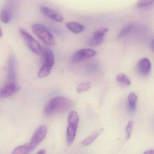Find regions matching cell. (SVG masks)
<instances>
[{
  "label": "cell",
  "mask_w": 154,
  "mask_h": 154,
  "mask_svg": "<svg viewBox=\"0 0 154 154\" xmlns=\"http://www.w3.org/2000/svg\"><path fill=\"white\" fill-rule=\"evenodd\" d=\"M108 29L107 28H99L94 32L93 37L96 38H104L105 34L108 31Z\"/></svg>",
  "instance_id": "21"
},
{
  "label": "cell",
  "mask_w": 154,
  "mask_h": 154,
  "mask_svg": "<svg viewBox=\"0 0 154 154\" xmlns=\"http://www.w3.org/2000/svg\"><path fill=\"white\" fill-rule=\"evenodd\" d=\"M36 147V146L30 142L29 143L20 146L15 148L11 154H29Z\"/></svg>",
  "instance_id": "12"
},
{
  "label": "cell",
  "mask_w": 154,
  "mask_h": 154,
  "mask_svg": "<svg viewBox=\"0 0 154 154\" xmlns=\"http://www.w3.org/2000/svg\"><path fill=\"white\" fill-rule=\"evenodd\" d=\"M43 65L39 70L38 77L40 79L46 78L50 74L54 64L53 51L49 48H45L42 51Z\"/></svg>",
  "instance_id": "2"
},
{
  "label": "cell",
  "mask_w": 154,
  "mask_h": 154,
  "mask_svg": "<svg viewBox=\"0 0 154 154\" xmlns=\"http://www.w3.org/2000/svg\"><path fill=\"white\" fill-rule=\"evenodd\" d=\"M48 132L47 126L44 125L40 126L34 132L30 142L37 146L46 137Z\"/></svg>",
  "instance_id": "7"
},
{
  "label": "cell",
  "mask_w": 154,
  "mask_h": 154,
  "mask_svg": "<svg viewBox=\"0 0 154 154\" xmlns=\"http://www.w3.org/2000/svg\"><path fill=\"white\" fill-rule=\"evenodd\" d=\"M116 81L121 85L129 86L131 85V82L129 78L124 74H119L116 76Z\"/></svg>",
  "instance_id": "17"
},
{
  "label": "cell",
  "mask_w": 154,
  "mask_h": 154,
  "mask_svg": "<svg viewBox=\"0 0 154 154\" xmlns=\"http://www.w3.org/2000/svg\"><path fill=\"white\" fill-rule=\"evenodd\" d=\"M3 35V32L2 31V29H0V37H2Z\"/></svg>",
  "instance_id": "26"
},
{
  "label": "cell",
  "mask_w": 154,
  "mask_h": 154,
  "mask_svg": "<svg viewBox=\"0 0 154 154\" xmlns=\"http://www.w3.org/2000/svg\"><path fill=\"white\" fill-rule=\"evenodd\" d=\"M20 90V88L16 85V83L13 82L7 83L0 89V98H5L11 97Z\"/></svg>",
  "instance_id": "6"
},
{
  "label": "cell",
  "mask_w": 154,
  "mask_h": 154,
  "mask_svg": "<svg viewBox=\"0 0 154 154\" xmlns=\"http://www.w3.org/2000/svg\"><path fill=\"white\" fill-rule=\"evenodd\" d=\"M69 30L75 33H80L85 29V27L82 24L76 22H69L66 24Z\"/></svg>",
  "instance_id": "13"
},
{
  "label": "cell",
  "mask_w": 154,
  "mask_h": 154,
  "mask_svg": "<svg viewBox=\"0 0 154 154\" xmlns=\"http://www.w3.org/2000/svg\"><path fill=\"white\" fill-rule=\"evenodd\" d=\"M134 28L133 24H128L123 28L118 35V38L121 39L124 38L131 32Z\"/></svg>",
  "instance_id": "18"
},
{
  "label": "cell",
  "mask_w": 154,
  "mask_h": 154,
  "mask_svg": "<svg viewBox=\"0 0 154 154\" xmlns=\"http://www.w3.org/2000/svg\"><path fill=\"white\" fill-rule=\"evenodd\" d=\"M133 126H134L133 121L131 120V121H129L127 125L126 128V131L127 133V140H129L130 137H131L132 130H133Z\"/></svg>",
  "instance_id": "23"
},
{
  "label": "cell",
  "mask_w": 154,
  "mask_h": 154,
  "mask_svg": "<svg viewBox=\"0 0 154 154\" xmlns=\"http://www.w3.org/2000/svg\"><path fill=\"white\" fill-rule=\"evenodd\" d=\"M40 10L44 15L55 21L61 22L63 21V16L55 10L44 6H41Z\"/></svg>",
  "instance_id": "10"
},
{
  "label": "cell",
  "mask_w": 154,
  "mask_h": 154,
  "mask_svg": "<svg viewBox=\"0 0 154 154\" xmlns=\"http://www.w3.org/2000/svg\"><path fill=\"white\" fill-rule=\"evenodd\" d=\"M19 31L27 47L33 53L36 55H39L42 52V48L40 43L30 33L23 29H20Z\"/></svg>",
  "instance_id": "5"
},
{
  "label": "cell",
  "mask_w": 154,
  "mask_h": 154,
  "mask_svg": "<svg viewBox=\"0 0 154 154\" xmlns=\"http://www.w3.org/2000/svg\"><path fill=\"white\" fill-rule=\"evenodd\" d=\"M104 38H96L93 37L89 41V44L91 47H96L100 45L104 40Z\"/></svg>",
  "instance_id": "22"
},
{
  "label": "cell",
  "mask_w": 154,
  "mask_h": 154,
  "mask_svg": "<svg viewBox=\"0 0 154 154\" xmlns=\"http://www.w3.org/2000/svg\"><path fill=\"white\" fill-rule=\"evenodd\" d=\"M96 51L90 49H82L75 53L72 57L74 62H79L84 60L88 59L96 56Z\"/></svg>",
  "instance_id": "8"
},
{
  "label": "cell",
  "mask_w": 154,
  "mask_h": 154,
  "mask_svg": "<svg viewBox=\"0 0 154 154\" xmlns=\"http://www.w3.org/2000/svg\"><path fill=\"white\" fill-rule=\"evenodd\" d=\"M78 114L76 111H72L69 115L68 118V127L67 130V139L68 144H72L75 140L78 125Z\"/></svg>",
  "instance_id": "3"
},
{
  "label": "cell",
  "mask_w": 154,
  "mask_h": 154,
  "mask_svg": "<svg viewBox=\"0 0 154 154\" xmlns=\"http://www.w3.org/2000/svg\"><path fill=\"white\" fill-rule=\"evenodd\" d=\"M46 150L45 149H42V150H41L40 151H39L36 154H46Z\"/></svg>",
  "instance_id": "25"
},
{
  "label": "cell",
  "mask_w": 154,
  "mask_h": 154,
  "mask_svg": "<svg viewBox=\"0 0 154 154\" xmlns=\"http://www.w3.org/2000/svg\"><path fill=\"white\" fill-rule=\"evenodd\" d=\"M91 83L90 82H85L80 83L77 87V92L78 93H83L90 89Z\"/></svg>",
  "instance_id": "19"
},
{
  "label": "cell",
  "mask_w": 154,
  "mask_h": 154,
  "mask_svg": "<svg viewBox=\"0 0 154 154\" xmlns=\"http://www.w3.org/2000/svg\"><path fill=\"white\" fill-rule=\"evenodd\" d=\"M32 29L33 33L46 45H55L54 37L45 26L38 23H34L32 25Z\"/></svg>",
  "instance_id": "4"
},
{
  "label": "cell",
  "mask_w": 154,
  "mask_h": 154,
  "mask_svg": "<svg viewBox=\"0 0 154 154\" xmlns=\"http://www.w3.org/2000/svg\"><path fill=\"white\" fill-rule=\"evenodd\" d=\"M0 19L3 23H7L9 22L11 19L10 13L6 9H3L0 11Z\"/></svg>",
  "instance_id": "20"
},
{
  "label": "cell",
  "mask_w": 154,
  "mask_h": 154,
  "mask_svg": "<svg viewBox=\"0 0 154 154\" xmlns=\"http://www.w3.org/2000/svg\"><path fill=\"white\" fill-rule=\"evenodd\" d=\"M154 0H138L137 7L139 10L150 9L154 5Z\"/></svg>",
  "instance_id": "16"
},
{
  "label": "cell",
  "mask_w": 154,
  "mask_h": 154,
  "mask_svg": "<svg viewBox=\"0 0 154 154\" xmlns=\"http://www.w3.org/2000/svg\"><path fill=\"white\" fill-rule=\"evenodd\" d=\"M102 131H103V129H100L93 132L91 135H90L88 137L82 141L81 143L82 145L83 146H86L92 144L98 137L101 134Z\"/></svg>",
  "instance_id": "15"
},
{
  "label": "cell",
  "mask_w": 154,
  "mask_h": 154,
  "mask_svg": "<svg viewBox=\"0 0 154 154\" xmlns=\"http://www.w3.org/2000/svg\"><path fill=\"white\" fill-rule=\"evenodd\" d=\"M143 154H154V151L153 150H150L145 152Z\"/></svg>",
  "instance_id": "24"
},
{
  "label": "cell",
  "mask_w": 154,
  "mask_h": 154,
  "mask_svg": "<svg viewBox=\"0 0 154 154\" xmlns=\"http://www.w3.org/2000/svg\"><path fill=\"white\" fill-rule=\"evenodd\" d=\"M137 99V95L135 92H132L129 94L128 97V108L130 112L135 111Z\"/></svg>",
  "instance_id": "14"
},
{
  "label": "cell",
  "mask_w": 154,
  "mask_h": 154,
  "mask_svg": "<svg viewBox=\"0 0 154 154\" xmlns=\"http://www.w3.org/2000/svg\"><path fill=\"white\" fill-rule=\"evenodd\" d=\"M7 83H15L16 80L15 70V60L14 57L11 55L8 59L7 76Z\"/></svg>",
  "instance_id": "9"
},
{
  "label": "cell",
  "mask_w": 154,
  "mask_h": 154,
  "mask_svg": "<svg viewBox=\"0 0 154 154\" xmlns=\"http://www.w3.org/2000/svg\"><path fill=\"white\" fill-rule=\"evenodd\" d=\"M71 100L63 97H57L52 98L45 106L44 113L45 116H50L57 113L68 111L73 106Z\"/></svg>",
  "instance_id": "1"
},
{
  "label": "cell",
  "mask_w": 154,
  "mask_h": 154,
  "mask_svg": "<svg viewBox=\"0 0 154 154\" xmlns=\"http://www.w3.org/2000/svg\"><path fill=\"white\" fill-rule=\"evenodd\" d=\"M137 66L139 73L143 75L146 76L151 72L152 64L148 58H144L139 61Z\"/></svg>",
  "instance_id": "11"
}]
</instances>
